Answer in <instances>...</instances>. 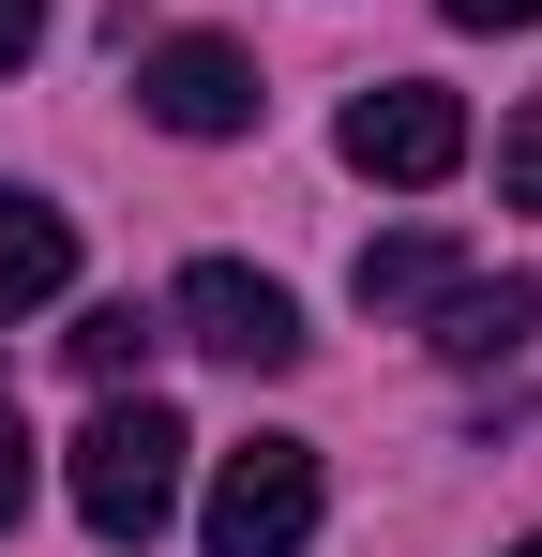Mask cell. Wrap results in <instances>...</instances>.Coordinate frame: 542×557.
<instances>
[{"label": "cell", "instance_id": "obj_1", "mask_svg": "<svg viewBox=\"0 0 542 557\" xmlns=\"http://www.w3.org/2000/svg\"><path fill=\"white\" fill-rule=\"evenodd\" d=\"M181 453H196V437H181V407L106 392V407H90V437H76V467H61V482H76V528H90V543H151V528L181 512Z\"/></svg>", "mask_w": 542, "mask_h": 557}, {"label": "cell", "instance_id": "obj_6", "mask_svg": "<svg viewBox=\"0 0 542 557\" xmlns=\"http://www.w3.org/2000/svg\"><path fill=\"white\" fill-rule=\"evenodd\" d=\"M422 317H438V332H422V347H438V362H513V347H528L542 332V272H452L438 301H422Z\"/></svg>", "mask_w": 542, "mask_h": 557}, {"label": "cell", "instance_id": "obj_10", "mask_svg": "<svg viewBox=\"0 0 542 557\" xmlns=\"http://www.w3.org/2000/svg\"><path fill=\"white\" fill-rule=\"evenodd\" d=\"M497 196L542 211V106H513V136H497Z\"/></svg>", "mask_w": 542, "mask_h": 557}, {"label": "cell", "instance_id": "obj_3", "mask_svg": "<svg viewBox=\"0 0 542 557\" xmlns=\"http://www.w3.org/2000/svg\"><path fill=\"white\" fill-rule=\"evenodd\" d=\"M167 332L211 347V362H242V376H286V362H301V301H286L271 272H242V257H196V272L167 286Z\"/></svg>", "mask_w": 542, "mask_h": 557}, {"label": "cell", "instance_id": "obj_14", "mask_svg": "<svg viewBox=\"0 0 542 557\" xmlns=\"http://www.w3.org/2000/svg\"><path fill=\"white\" fill-rule=\"evenodd\" d=\"M513 557H542V543H513Z\"/></svg>", "mask_w": 542, "mask_h": 557}, {"label": "cell", "instance_id": "obj_12", "mask_svg": "<svg viewBox=\"0 0 542 557\" xmlns=\"http://www.w3.org/2000/svg\"><path fill=\"white\" fill-rule=\"evenodd\" d=\"M452 30H542V0H438Z\"/></svg>", "mask_w": 542, "mask_h": 557}, {"label": "cell", "instance_id": "obj_9", "mask_svg": "<svg viewBox=\"0 0 542 557\" xmlns=\"http://www.w3.org/2000/svg\"><path fill=\"white\" fill-rule=\"evenodd\" d=\"M61 347H76V376H90V392H136V362L167 347V317H151V301H90Z\"/></svg>", "mask_w": 542, "mask_h": 557}, {"label": "cell", "instance_id": "obj_13", "mask_svg": "<svg viewBox=\"0 0 542 557\" xmlns=\"http://www.w3.org/2000/svg\"><path fill=\"white\" fill-rule=\"evenodd\" d=\"M30 46H46V0H0V76H15Z\"/></svg>", "mask_w": 542, "mask_h": 557}, {"label": "cell", "instance_id": "obj_8", "mask_svg": "<svg viewBox=\"0 0 542 557\" xmlns=\"http://www.w3.org/2000/svg\"><path fill=\"white\" fill-rule=\"evenodd\" d=\"M438 286H452V242H438V226H392V242H361L347 301H361V317H422Z\"/></svg>", "mask_w": 542, "mask_h": 557}, {"label": "cell", "instance_id": "obj_2", "mask_svg": "<svg viewBox=\"0 0 542 557\" xmlns=\"http://www.w3.org/2000/svg\"><path fill=\"white\" fill-rule=\"evenodd\" d=\"M211 557H301L317 543V437H242L211 467V512H196Z\"/></svg>", "mask_w": 542, "mask_h": 557}, {"label": "cell", "instance_id": "obj_7", "mask_svg": "<svg viewBox=\"0 0 542 557\" xmlns=\"http://www.w3.org/2000/svg\"><path fill=\"white\" fill-rule=\"evenodd\" d=\"M61 286H76V211H46L30 182H0V317L61 301Z\"/></svg>", "mask_w": 542, "mask_h": 557}, {"label": "cell", "instance_id": "obj_11", "mask_svg": "<svg viewBox=\"0 0 542 557\" xmlns=\"http://www.w3.org/2000/svg\"><path fill=\"white\" fill-rule=\"evenodd\" d=\"M15 512H30V422L0 407V528H15Z\"/></svg>", "mask_w": 542, "mask_h": 557}, {"label": "cell", "instance_id": "obj_4", "mask_svg": "<svg viewBox=\"0 0 542 557\" xmlns=\"http://www.w3.org/2000/svg\"><path fill=\"white\" fill-rule=\"evenodd\" d=\"M332 151H347L361 182H452V166H467V106L438 91V76H377V91L347 106V121H332Z\"/></svg>", "mask_w": 542, "mask_h": 557}, {"label": "cell", "instance_id": "obj_5", "mask_svg": "<svg viewBox=\"0 0 542 557\" xmlns=\"http://www.w3.org/2000/svg\"><path fill=\"white\" fill-rule=\"evenodd\" d=\"M136 106L167 121V136H257V46H226V30H167V46H136Z\"/></svg>", "mask_w": 542, "mask_h": 557}]
</instances>
